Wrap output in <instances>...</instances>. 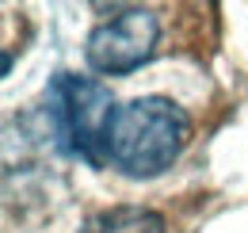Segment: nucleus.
<instances>
[{
    "mask_svg": "<svg viewBox=\"0 0 248 233\" xmlns=\"http://www.w3.org/2000/svg\"><path fill=\"white\" fill-rule=\"evenodd\" d=\"M115 115L111 92L92 81V77H77V73H58L46 100H42V118H46V134L54 138V146L84 161V165H107V126Z\"/></svg>",
    "mask_w": 248,
    "mask_h": 233,
    "instance_id": "f03ea898",
    "label": "nucleus"
},
{
    "mask_svg": "<svg viewBox=\"0 0 248 233\" xmlns=\"http://www.w3.org/2000/svg\"><path fill=\"white\" fill-rule=\"evenodd\" d=\"M191 118L176 100L141 96L115 107L107 126V165L130 180H153L187 149Z\"/></svg>",
    "mask_w": 248,
    "mask_h": 233,
    "instance_id": "f257e3e1",
    "label": "nucleus"
},
{
    "mask_svg": "<svg viewBox=\"0 0 248 233\" xmlns=\"http://www.w3.org/2000/svg\"><path fill=\"white\" fill-rule=\"evenodd\" d=\"M156 38H160V19L149 8H126L115 19L99 23L84 42V58L95 73L103 77H123L153 58Z\"/></svg>",
    "mask_w": 248,
    "mask_h": 233,
    "instance_id": "7ed1b4c3",
    "label": "nucleus"
},
{
    "mask_svg": "<svg viewBox=\"0 0 248 233\" xmlns=\"http://www.w3.org/2000/svg\"><path fill=\"white\" fill-rule=\"evenodd\" d=\"M80 233H168V226L156 210H145V206H111L92 214L80 226Z\"/></svg>",
    "mask_w": 248,
    "mask_h": 233,
    "instance_id": "20e7f679",
    "label": "nucleus"
}]
</instances>
